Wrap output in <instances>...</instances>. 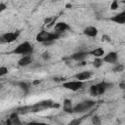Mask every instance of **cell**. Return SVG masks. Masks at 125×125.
Segmentation results:
<instances>
[{
	"label": "cell",
	"instance_id": "obj_22",
	"mask_svg": "<svg viewBox=\"0 0 125 125\" xmlns=\"http://www.w3.org/2000/svg\"><path fill=\"white\" fill-rule=\"evenodd\" d=\"M6 74H8V67H6V66H1V67H0V77L5 76Z\"/></svg>",
	"mask_w": 125,
	"mask_h": 125
},
{
	"label": "cell",
	"instance_id": "obj_29",
	"mask_svg": "<svg viewBox=\"0 0 125 125\" xmlns=\"http://www.w3.org/2000/svg\"><path fill=\"white\" fill-rule=\"evenodd\" d=\"M40 80H34L33 81V85H38V84H40Z\"/></svg>",
	"mask_w": 125,
	"mask_h": 125
},
{
	"label": "cell",
	"instance_id": "obj_26",
	"mask_svg": "<svg viewBox=\"0 0 125 125\" xmlns=\"http://www.w3.org/2000/svg\"><path fill=\"white\" fill-rule=\"evenodd\" d=\"M42 57H43V59H45V60H49V59H50V53H49V52H44L43 55H42Z\"/></svg>",
	"mask_w": 125,
	"mask_h": 125
},
{
	"label": "cell",
	"instance_id": "obj_27",
	"mask_svg": "<svg viewBox=\"0 0 125 125\" xmlns=\"http://www.w3.org/2000/svg\"><path fill=\"white\" fill-rule=\"evenodd\" d=\"M6 8H7V6H6V5H5V4L3 3V2H1V3H0V12L4 11V10H5Z\"/></svg>",
	"mask_w": 125,
	"mask_h": 125
},
{
	"label": "cell",
	"instance_id": "obj_23",
	"mask_svg": "<svg viewBox=\"0 0 125 125\" xmlns=\"http://www.w3.org/2000/svg\"><path fill=\"white\" fill-rule=\"evenodd\" d=\"M26 125H50L49 123H45V122H38V121H31L26 123Z\"/></svg>",
	"mask_w": 125,
	"mask_h": 125
},
{
	"label": "cell",
	"instance_id": "obj_19",
	"mask_svg": "<svg viewBox=\"0 0 125 125\" xmlns=\"http://www.w3.org/2000/svg\"><path fill=\"white\" fill-rule=\"evenodd\" d=\"M18 86L23 91V93H25V94L28 93V91H29V85L26 82H22V81L21 82H19L18 83Z\"/></svg>",
	"mask_w": 125,
	"mask_h": 125
},
{
	"label": "cell",
	"instance_id": "obj_24",
	"mask_svg": "<svg viewBox=\"0 0 125 125\" xmlns=\"http://www.w3.org/2000/svg\"><path fill=\"white\" fill-rule=\"evenodd\" d=\"M123 68H124V67H123V65H122V64H117V65H115V66L113 67V69H112V70H113L114 72H120V71H122V70H123Z\"/></svg>",
	"mask_w": 125,
	"mask_h": 125
},
{
	"label": "cell",
	"instance_id": "obj_18",
	"mask_svg": "<svg viewBox=\"0 0 125 125\" xmlns=\"http://www.w3.org/2000/svg\"><path fill=\"white\" fill-rule=\"evenodd\" d=\"M85 118H87V117H86V116H82V117L74 118V119H72L70 122H68L67 125H80V124L82 123V121H83Z\"/></svg>",
	"mask_w": 125,
	"mask_h": 125
},
{
	"label": "cell",
	"instance_id": "obj_1",
	"mask_svg": "<svg viewBox=\"0 0 125 125\" xmlns=\"http://www.w3.org/2000/svg\"><path fill=\"white\" fill-rule=\"evenodd\" d=\"M59 37H60V34H58V33H55V32L52 33V32L42 30L36 35V41L39 43H43L45 45H48V44L54 42L55 40L59 39Z\"/></svg>",
	"mask_w": 125,
	"mask_h": 125
},
{
	"label": "cell",
	"instance_id": "obj_28",
	"mask_svg": "<svg viewBox=\"0 0 125 125\" xmlns=\"http://www.w3.org/2000/svg\"><path fill=\"white\" fill-rule=\"evenodd\" d=\"M5 125H13V124H12V122H11V120H10V119L8 118V119H7L6 121H5Z\"/></svg>",
	"mask_w": 125,
	"mask_h": 125
},
{
	"label": "cell",
	"instance_id": "obj_8",
	"mask_svg": "<svg viewBox=\"0 0 125 125\" xmlns=\"http://www.w3.org/2000/svg\"><path fill=\"white\" fill-rule=\"evenodd\" d=\"M117 60H118V55L114 51H111V52L107 53L103 58V61L104 62H108V63H116L117 62Z\"/></svg>",
	"mask_w": 125,
	"mask_h": 125
},
{
	"label": "cell",
	"instance_id": "obj_10",
	"mask_svg": "<svg viewBox=\"0 0 125 125\" xmlns=\"http://www.w3.org/2000/svg\"><path fill=\"white\" fill-rule=\"evenodd\" d=\"M91 76H92V72H91V71L84 70V71H81V72H79V73L75 74V75H74V78H75V80H78V81H82V82H84V81H86V80L90 79V78H91Z\"/></svg>",
	"mask_w": 125,
	"mask_h": 125
},
{
	"label": "cell",
	"instance_id": "obj_20",
	"mask_svg": "<svg viewBox=\"0 0 125 125\" xmlns=\"http://www.w3.org/2000/svg\"><path fill=\"white\" fill-rule=\"evenodd\" d=\"M104 63V61H103V58H95V60L93 61V66L96 67V68H99L103 65Z\"/></svg>",
	"mask_w": 125,
	"mask_h": 125
},
{
	"label": "cell",
	"instance_id": "obj_15",
	"mask_svg": "<svg viewBox=\"0 0 125 125\" xmlns=\"http://www.w3.org/2000/svg\"><path fill=\"white\" fill-rule=\"evenodd\" d=\"M62 109L64 112L66 113H73V106H72V103L69 99H65L63 101L62 104Z\"/></svg>",
	"mask_w": 125,
	"mask_h": 125
},
{
	"label": "cell",
	"instance_id": "obj_16",
	"mask_svg": "<svg viewBox=\"0 0 125 125\" xmlns=\"http://www.w3.org/2000/svg\"><path fill=\"white\" fill-rule=\"evenodd\" d=\"M88 55H92L95 58H104V50L102 47H98V48H95L94 50L88 52Z\"/></svg>",
	"mask_w": 125,
	"mask_h": 125
},
{
	"label": "cell",
	"instance_id": "obj_9",
	"mask_svg": "<svg viewBox=\"0 0 125 125\" xmlns=\"http://www.w3.org/2000/svg\"><path fill=\"white\" fill-rule=\"evenodd\" d=\"M109 20L115 23H118V24H125V11H122L118 14H115Z\"/></svg>",
	"mask_w": 125,
	"mask_h": 125
},
{
	"label": "cell",
	"instance_id": "obj_6",
	"mask_svg": "<svg viewBox=\"0 0 125 125\" xmlns=\"http://www.w3.org/2000/svg\"><path fill=\"white\" fill-rule=\"evenodd\" d=\"M84 85V82L82 81H78V80H72V81H67V82H64L62 83V87L67 89V90H70V91H78L79 89H81Z\"/></svg>",
	"mask_w": 125,
	"mask_h": 125
},
{
	"label": "cell",
	"instance_id": "obj_12",
	"mask_svg": "<svg viewBox=\"0 0 125 125\" xmlns=\"http://www.w3.org/2000/svg\"><path fill=\"white\" fill-rule=\"evenodd\" d=\"M54 29H55V33H58V34L61 35V33H62V32H64V31H66V30L69 29V25L66 22L61 21V22H58L55 25Z\"/></svg>",
	"mask_w": 125,
	"mask_h": 125
},
{
	"label": "cell",
	"instance_id": "obj_17",
	"mask_svg": "<svg viewBox=\"0 0 125 125\" xmlns=\"http://www.w3.org/2000/svg\"><path fill=\"white\" fill-rule=\"evenodd\" d=\"M9 119L11 120L13 125H22V123H21V119L19 117V113L17 111L11 113L10 116H9Z\"/></svg>",
	"mask_w": 125,
	"mask_h": 125
},
{
	"label": "cell",
	"instance_id": "obj_3",
	"mask_svg": "<svg viewBox=\"0 0 125 125\" xmlns=\"http://www.w3.org/2000/svg\"><path fill=\"white\" fill-rule=\"evenodd\" d=\"M12 53L13 54H16V55H21V56L32 55V53H33V46L28 41H24V42L19 44L13 50Z\"/></svg>",
	"mask_w": 125,
	"mask_h": 125
},
{
	"label": "cell",
	"instance_id": "obj_14",
	"mask_svg": "<svg viewBox=\"0 0 125 125\" xmlns=\"http://www.w3.org/2000/svg\"><path fill=\"white\" fill-rule=\"evenodd\" d=\"M88 55V52H83V51H79V52H76L74 53L73 55H71V59L76 61V62H83L85 60V58L87 57Z\"/></svg>",
	"mask_w": 125,
	"mask_h": 125
},
{
	"label": "cell",
	"instance_id": "obj_25",
	"mask_svg": "<svg viewBox=\"0 0 125 125\" xmlns=\"http://www.w3.org/2000/svg\"><path fill=\"white\" fill-rule=\"evenodd\" d=\"M110 8H111V10H116V9L118 8V3H117V1H113V2L111 3V5H110Z\"/></svg>",
	"mask_w": 125,
	"mask_h": 125
},
{
	"label": "cell",
	"instance_id": "obj_21",
	"mask_svg": "<svg viewBox=\"0 0 125 125\" xmlns=\"http://www.w3.org/2000/svg\"><path fill=\"white\" fill-rule=\"evenodd\" d=\"M92 123L94 125H101V123H102L101 117L99 115H93L92 116Z\"/></svg>",
	"mask_w": 125,
	"mask_h": 125
},
{
	"label": "cell",
	"instance_id": "obj_13",
	"mask_svg": "<svg viewBox=\"0 0 125 125\" xmlns=\"http://www.w3.org/2000/svg\"><path fill=\"white\" fill-rule=\"evenodd\" d=\"M98 32H99V31H98L97 27H95V26H93V25L87 26V27L84 29V31H83V33H84L86 36L91 37V38L96 37V36L98 35Z\"/></svg>",
	"mask_w": 125,
	"mask_h": 125
},
{
	"label": "cell",
	"instance_id": "obj_7",
	"mask_svg": "<svg viewBox=\"0 0 125 125\" xmlns=\"http://www.w3.org/2000/svg\"><path fill=\"white\" fill-rule=\"evenodd\" d=\"M20 35V31H16V32H6L4 34L1 35L0 39H1V43H12L14 41H16L18 39Z\"/></svg>",
	"mask_w": 125,
	"mask_h": 125
},
{
	"label": "cell",
	"instance_id": "obj_11",
	"mask_svg": "<svg viewBox=\"0 0 125 125\" xmlns=\"http://www.w3.org/2000/svg\"><path fill=\"white\" fill-rule=\"evenodd\" d=\"M33 62V57L32 55H27V56H22L19 61H18V64L20 66H27L30 63H32Z\"/></svg>",
	"mask_w": 125,
	"mask_h": 125
},
{
	"label": "cell",
	"instance_id": "obj_4",
	"mask_svg": "<svg viewBox=\"0 0 125 125\" xmlns=\"http://www.w3.org/2000/svg\"><path fill=\"white\" fill-rule=\"evenodd\" d=\"M59 104H55L53 101L51 100H45V101H41L38 102L37 104L31 105V112H38V111H42L48 108H53V107H58Z\"/></svg>",
	"mask_w": 125,
	"mask_h": 125
},
{
	"label": "cell",
	"instance_id": "obj_2",
	"mask_svg": "<svg viewBox=\"0 0 125 125\" xmlns=\"http://www.w3.org/2000/svg\"><path fill=\"white\" fill-rule=\"evenodd\" d=\"M111 87H112V83L102 81L100 83H97V84L91 86V88H90V94L93 97H98V96L103 95L108 88H111Z\"/></svg>",
	"mask_w": 125,
	"mask_h": 125
},
{
	"label": "cell",
	"instance_id": "obj_30",
	"mask_svg": "<svg viewBox=\"0 0 125 125\" xmlns=\"http://www.w3.org/2000/svg\"><path fill=\"white\" fill-rule=\"evenodd\" d=\"M123 3H124V4H125V1H123Z\"/></svg>",
	"mask_w": 125,
	"mask_h": 125
},
{
	"label": "cell",
	"instance_id": "obj_5",
	"mask_svg": "<svg viewBox=\"0 0 125 125\" xmlns=\"http://www.w3.org/2000/svg\"><path fill=\"white\" fill-rule=\"evenodd\" d=\"M95 104H96L95 101H92V100L83 101V102H81V103H79V104H77L76 105L73 106V112L74 113H84V112H87Z\"/></svg>",
	"mask_w": 125,
	"mask_h": 125
}]
</instances>
